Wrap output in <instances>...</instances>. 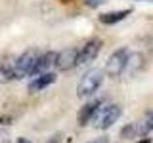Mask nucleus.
<instances>
[{
	"label": "nucleus",
	"instance_id": "9",
	"mask_svg": "<svg viewBox=\"0 0 153 143\" xmlns=\"http://www.w3.org/2000/svg\"><path fill=\"white\" fill-rule=\"evenodd\" d=\"M56 55H57V52H54V50H48V52H44V54H40L38 59H36V63H35V67H33L31 76L48 73V71L54 67V63H56Z\"/></svg>",
	"mask_w": 153,
	"mask_h": 143
},
{
	"label": "nucleus",
	"instance_id": "11",
	"mask_svg": "<svg viewBox=\"0 0 153 143\" xmlns=\"http://www.w3.org/2000/svg\"><path fill=\"white\" fill-rule=\"evenodd\" d=\"M130 13H132V10H115V12H107V13H102V15H100V23H103V25H115V23L126 19Z\"/></svg>",
	"mask_w": 153,
	"mask_h": 143
},
{
	"label": "nucleus",
	"instance_id": "13",
	"mask_svg": "<svg viewBox=\"0 0 153 143\" xmlns=\"http://www.w3.org/2000/svg\"><path fill=\"white\" fill-rule=\"evenodd\" d=\"M10 80H16V74H13V63H2L0 65V84H6Z\"/></svg>",
	"mask_w": 153,
	"mask_h": 143
},
{
	"label": "nucleus",
	"instance_id": "6",
	"mask_svg": "<svg viewBox=\"0 0 153 143\" xmlns=\"http://www.w3.org/2000/svg\"><path fill=\"white\" fill-rule=\"evenodd\" d=\"M76 55H79V50H76V48H63L61 52H57L54 67L57 71H61V73L75 69L76 67Z\"/></svg>",
	"mask_w": 153,
	"mask_h": 143
},
{
	"label": "nucleus",
	"instance_id": "21",
	"mask_svg": "<svg viewBox=\"0 0 153 143\" xmlns=\"http://www.w3.org/2000/svg\"><path fill=\"white\" fill-rule=\"evenodd\" d=\"M151 141H153V139H151Z\"/></svg>",
	"mask_w": 153,
	"mask_h": 143
},
{
	"label": "nucleus",
	"instance_id": "18",
	"mask_svg": "<svg viewBox=\"0 0 153 143\" xmlns=\"http://www.w3.org/2000/svg\"><path fill=\"white\" fill-rule=\"evenodd\" d=\"M138 143H153L149 137H143V139H138Z\"/></svg>",
	"mask_w": 153,
	"mask_h": 143
},
{
	"label": "nucleus",
	"instance_id": "14",
	"mask_svg": "<svg viewBox=\"0 0 153 143\" xmlns=\"http://www.w3.org/2000/svg\"><path fill=\"white\" fill-rule=\"evenodd\" d=\"M103 2H105V0H84V4L90 6V8H98V6H102Z\"/></svg>",
	"mask_w": 153,
	"mask_h": 143
},
{
	"label": "nucleus",
	"instance_id": "15",
	"mask_svg": "<svg viewBox=\"0 0 153 143\" xmlns=\"http://www.w3.org/2000/svg\"><path fill=\"white\" fill-rule=\"evenodd\" d=\"M0 143H10V133L0 128Z\"/></svg>",
	"mask_w": 153,
	"mask_h": 143
},
{
	"label": "nucleus",
	"instance_id": "5",
	"mask_svg": "<svg viewBox=\"0 0 153 143\" xmlns=\"http://www.w3.org/2000/svg\"><path fill=\"white\" fill-rule=\"evenodd\" d=\"M128 48H119L109 55L107 63H105V73L111 78H119L124 73V67H126V59H128Z\"/></svg>",
	"mask_w": 153,
	"mask_h": 143
},
{
	"label": "nucleus",
	"instance_id": "10",
	"mask_svg": "<svg viewBox=\"0 0 153 143\" xmlns=\"http://www.w3.org/2000/svg\"><path fill=\"white\" fill-rule=\"evenodd\" d=\"M56 73H52V71H48V73H42V74H36L35 78L29 82V92L31 94H36V92H42L44 88L48 86H52L56 82Z\"/></svg>",
	"mask_w": 153,
	"mask_h": 143
},
{
	"label": "nucleus",
	"instance_id": "16",
	"mask_svg": "<svg viewBox=\"0 0 153 143\" xmlns=\"http://www.w3.org/2000/svg\"><path fill=\"white\" fill-rule=\"evenodd\" d=\"M90 143H109V139H107V137H98V139H94Z\"/></svg>",
	"mask_w": 153,
	"mask_h": 143
},
{
	"label": "nucleus",
	"instance_id": "7",
	"mask_svg": "<svg viewBox=\"0 0 153 143\" xmlns=\"http://www.w3.org/2000/svg\"><path fill=\"white\" fill-rule=\"evenodd\" d=\"M100 50H102V40L100 38H92L79 50V55H76V67L79 65H86L90 61H94L98 57Z\"/></svg>",
	"mask_w": 153,
	"mask_h": 143
},
{
	"label": "nucleus",
	"instance_id": "19",
	"mask_svg": "<svg viewBox=\"0 0 153 143\" xmlns=\"http://www.w3.org/2000/svg\"><path fill=\"white\" fill-rule=\"evenodd\" d=\"M16 143H33V141H29V139H25V137H19V139H17Z\"/></svg>",
	"mask_w": 153,
	"mask_h": 143
},
{
	"label": "nucleus",
	"instance_id": "8",
	"mask_svg": "<svg viewBox=\"0 0 153 143\" xmlns=\"http://www.w3.org/2000/svg\"><path fill=\"white\" fill-rule=\"evenodd\" d=\"M105 105V99H94V101L86 103L82 109L79 111V124L80 126H86V124L94 122V118L98 116L100 109Z\"/></svg>",
	"mask_w": 153,
	"mask_h": 143
},
{
	"label": "nucleus",
	"instance_id": "3",
	"mask_svg": "<svg viewBox=\"0 0 153 143\" xmlns=\"http://www.w3.org/2000/svg\"><path fill=\"white\" fill-rule=\"evenodd\" d=\"M38 55H40V52H38L36 48H29V50H25L16 61H13V74H16V80L31 76L33 67H35Z\"/></svg>",
	"mask_w": 153,
	"mask_h": 143
},
{
	"label": "nucleus",
	"instance_id": "1",
	"mask_svg": "<svg viewBox=\"0 0 153 143\" xmlns=\"http://www.w3.org/2000/svg\"><path fill=\"white\" fill-rule=\"evenodd\" d=\"M151 132H153V111H147L136 122L126 124L121 130V137L123 139H138V137H146Z\"/></svg>",
	"mask_w": 153,
	"mask_h": 143
},
{
	"label": "nucleus",
	"instance_id": "2",
	"mask_svg": "<svg viewBox=\"0 0 153 143\" xmlns=\"http://www.w3.org/2000/svg\"><path fill=\"white\" fill-rule=\"evenodd\" d=\"M103 82V71L102 69H92L88 71L82 78H80L79 86H76V95L79 97H90L100 90V86Z\"/></svg>",
	"mask_w": 153,
	"mask_h": 143
},
{
	"label": "nucleus",
	"instance_id": "12",
	"mask_svg": "<svg viewBox=\"0 0 153 143\" xmlns=\"http://www.w3.org/2000/svg\"><path fill=\"white\" fill-rule=\"evenodd\" d=\"M142 67H143V55H142V54H128L126 67H124V73L134 74V73H136V69L140 71Z\"/></svg>",
	"mask_w": 153,
	"mask_h": 143
},
{
	"label": "nucleus",
	"instance_id": "20",
	"mask_svg": "<svg viewBox=\"0 0 153 143\" xmlns=\"http://www.w3.org/2000/svg\"><path fill=\"white\" fill-rule=\"evenodd\" d=\"M146 2H153V0H146Z\"/></svg>",
	"mask_w": 153,
	"mask_h": 143
},
{
	"label": "nucleus",
	"instance_id": "4",
	"mask_svg": "<svg viewBox=\"0 0 153 143\" xmlns=\"http://www.w3.org/2000/svg\"><path fill=\"white\" fill-rule=\"evenodd\" d=\"M123 114V107L117 103H111V105H105V107L100 109L98 116L94 118L96 122V128H100V130H107V128H111L115 122L121 118Z\"/></svg>",
	"mask_w": 153,
	"mask_h": 143
},
{
	"label": "nucleus",
	"instance_id": "17",
	"mask_svg": "<svg viewBox=\"0 0 153 143\" xmlns=\"http://www.w3.org/2000/svg\"><path fill=\"white\" fill-rule=\"evenodd\" d=\"M0 124H12V118H8V116H2V118H0Z\"/></svg>",
	"mask_w": 153,
	"mask_h": 143
}]
</instances>
